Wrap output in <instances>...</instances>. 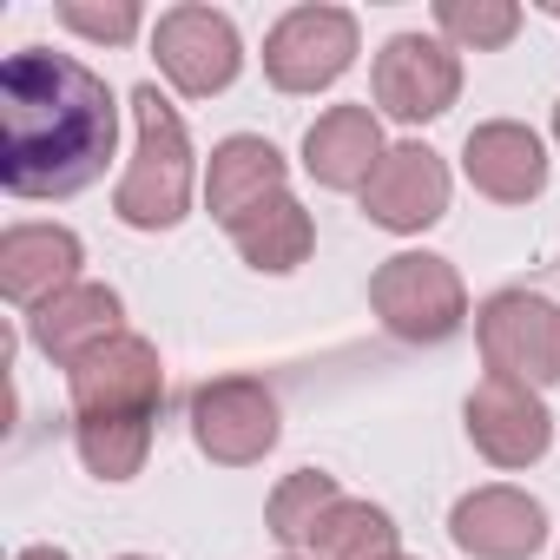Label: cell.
I'll use <instances>...</instances> for the list:
<instances>
[{
	"label": "cell",
	"instance_id": "12",
	"mask_svg": "<svg viewBox=\"0 0 560 560\" xmlns=\"http://www.w3.org/2000/svg\"><path fill=\"white\" fill-rule=\"evenodd\" d=\"M448 540L468 560H534L547 547V508L521 488H475L448 514Z\"/></svg>",
	"mask_w": 560,
	"mask_h": 560
},
{
	"label": "cell",
	"instance_id": "5",
	"mask_svg": "<svg viewBox=\"0 0 560 560\" xmlns=\"http://www.w3.org/2000/svg\"><path fill=\"white\" fill-rule=\"evenodd\" d=\"M475 343L488 376H508L527 389L560 383V304L540 291H494L475 311Z\"/></svg>",
	"mask_w": 560,
	"mask_h": 560
},
{
	"label": "cell",
	"instance_id": "18",
	"mask_svg": "<svg viewBox=\"0 0 560 560\" xmlns=\"http://www.w3.org/2000/svg\"><path fill=\"white\" fill-rule=\"evenodd\" d=\"M224 237L237 244V257L250 264V270H264V277H284V270H298L311 250H317V224H311V211L284 191V198H270V205H257V211H244L237 224H224Z\"/></svg>",
	"mask_w": 560,
	"mask_h": 560
},
{
	"label": "cell",
	"instance_id": "8",
	"mask_svg": "<svg viewBox=\"0 0 560 560\" xmlns=\"http://www.w3.org/2000/svg\"><path fill=\"white\" fill-rule=\"evenodd\" d=\"M370 93H376V106H383L396 126H429V119H442V113L462 100V60H455L448 40L396 34V40L376 54Z\"/></svg>",
	"mask_w": 560,
	"mask_h": 560
},
{
	"label": "cell",
	"instance_id": "21",
	"mask_svg": "<svg viewBox=\"0 0 560 560\" xmlns=\"http://www.w3.org/2000/svg\"><path fill=\"white\" fill-rule=\"evenodd\" d=\"M435 27H442L448 47L494 54L521 34V8L514 0H435Z\"/></svg>",
	"mask_w": 560,
	"mask_h": 560
},
{
	"label": "cell",
	"instance_id": "13",
	"mask_svg": "<svg viewBox=\"0 0 560 560\" xmlns=\"http://www.w3.org/2000/svg\"><path fill=\"white\" fill-rule=\"evenodd\" d=\"M86 244L67 224H8L0 231V298L40 311L47 298H60L67 284H80Z\"/></svg>",
	"mask_w": 560,
	"mask_h": 560
},
{
	"label": "cell",
	"instance_id": "26",
	"mask_svg": "<svg viewBox=\"0 0 560 560\" xmlns=\"http://www.w3.org/2000/svg\"><path fill=\"white\" fill-rule=\"evenodd\" d=\"M119 560H145V553H119Z\"/></svg>",
	"mask_w": 560,
	"mask_h": 560
},
{
	"label": "cell",
	"instance_id": "2",
	"mask_svg": "<svg viewBox=\"0 0 560 560\" xmlns=\"http://www.w3.org/2000/svg\"><path fill=\"white\" fill-rule=\"evenodd\" d=\"M67 402H73V448H80L86 475L132 481L152 455V429H159V402H165V363L145 337L119 330L67 370Z\"/></svg>",
	"mask_w": 560,
	"mask_h": 560
},
{
	"label": "cell",
	"instance_id": "4",
	"mask_svg": "<svg viewBox=\"0 0 560 560\" xmlns=\"http://www.w3.org/2000/svg\"><path fill=\"white\" fill-rule=\"evenodd\" d=\"M370 311L396 343H448L468 324V291L462 270L435 250H396L370 277Z\"/></svg>",
	"mask_w": 560,
	"mask_h": 560
},
{
	"label": "cell",
	"instance_id": "17",
	"mask_svg": "<svg viewBox=\"0 0 560 560\" xmlns=\"http://www.w3.org/2000/svg\"><path fill=\"white\" fill-rule=\"evenodd\" d=\"M383 119L370 106H330L311 132H304V172L324 191H363L383 165Z\"/></svg>",
	"mask_w": 560,
	"mask_h": 560
},
{
	"label": "cell",
	"instance_id": "20",
	"mask_svg": "<svg viewBox=\"0 0 560 560\" xmlns=\"http://www.w3.org/2000/svg\"><path fill=\"white\" fill-rule=\"evenodd\" d=\"M337 501H343L337 475H324V468H298V475H284V481H277V494H270L264 521H270V534L284 540V547H311L317 521H324Z\"/></svg>",
	"mask_w": 560,
	"mask_h": 560
},
{
	"label": "cell",
	"instance_id": "7",
	"mask_svg": "<svg viewBox=\"0 0 560 560\" xmlns=\"http://www.w3.org/2000/svg\"><path fill=\"white\" fill-rule=\"evenodd\" d=\"M284 435V416H277V396L257 376H218L191 389V442L218 462V468H250L277 448Z\"/></svg>",
	"mask_w": 560,
	"mask_h": 560
},
{
	"label": "cell",
	"instance_id": "25",
	"mask_svg": "<svg viewBox=\"0 0 560 560\" xmlns=\"http://www.w3.org/2000/svg\"><path fill=\"white\" fill-rule=\"evenodd\" d=\"M547 14H553V21H560V0H553V8H547Z\"/></svg>",
	"mask_w": 560,
	"mask_h": 560
},
{
	"label": "cell",
	"instance_id": "6",
	"mask_svg": "<svg viewBox=\"0 0 560 560\" xmlns=\"http://www.w3.org/2000/svg\"><path fill=\"white\" fill-rule=\"evenodd\" d=\"M357 14L350 8H291L264 34V80L277 93H324L357 67Z\"/></svg>",
	"mask_w": 560,
	"mask_h": 560
},
{
	"label": "cell",
	"instance_id": "19",
	"mask_svg": "<svg viewBox=\"0 0 560 560\" xmlns=\"http://www.w3.org/2000/svg\"><path fill=\"white\" fill-rule=\"evenodd\" d=\"M396 553V521L376 501H337L317 534H311V560H389Z\"/></svg>",
	"mask_w": 560,
	"mask_h": 560
},
{
	"label": "cell",
	"instance_id": "9",
	"mask_svg": "<svg viewBox=\"0 0 560 560\" xmlns=\"http://www.w3.org/2000/svg\"><path fill=\"white\" fill-rule=\"evenodd\" d=\"M152 54H159V73L185 100L224 93L237 80V67H244V40H237L231 14H218V8H172V14H159Z\"/></svg>",
	"mask_w": 560,
	"mask_h": 560
},
{
	"label": "cell",
	"instance_id": "11",
	"mask_svg": "<svg viewBox=\"0 0 560 560\" xmlns=\"http://www.w3.org/2000/svg\"><path fill=\"white\" fill-rule=\"evenodd\" d=\"M363 211H370V224H383L396 237L429 231L448 211V165H442V152H429L422 139L389 145L376 178L363 185Z\"/></svg>",
	"mask_w": 560,
	"mask_h": 560
},
{
	"label": "cell",
	"instance_id": "24",
	"mask_svg": "<svg viewBox=\"0 0 560 560\" xmlns=\"http://www.w3.org/2000/svg\"><path fill=\"white\" fill-rule=\"evenodd\" d=\"M553 139H560V106H553Z\"/></svg>",
	"mask_w": 560,
	"mask_h": 560
},
{
	"label": "cell",
	"instance_id": "15",
	"mask_svg": "<svg viewBox=\"0 0 560 560\" xmlns=\"http://www.w3.org/2000/svg\"><path fill=\"white\" fill-rule=\"evenodd\" d=\"M119 317H126V304H119V291L113 284H67L60 298H47L40 311H27V343L47 357V363H60V370H73L86 350H100L106 337H119Z\"/></svg>",
	"mask_w": 560,
	"mask_h": 560
},
{
	"label": "cell",
	"instance_id": "3",
	"mask_svg": "<svg viewBox=\"0 0 560 560\" xmlns=\"http://www.w3.org/2000/svg\"><path fill=\"white\" fill-rule=\"evenodd\" d=\"M132 126H139V145H132V165H126V178L113 191V211L132 231H172L191 211V139H185V119L172 113V100L159 86H139L132 93Z\"/></svg>",
	"mask_w": 560,
	"mask_h": 560
},
{
	"label": "cell",
	"instance_id": "23",
	"mask_svg": "<svg viewBox=\"0 0 560 560\" xmlns=\"http://www.w3.org/2000/svg\"><path fill=\"white\" fill-rule=\"evenodd\" d=\"M14 560H73V553H67V547H47V540H40V547H21Z\"/></svg>",
	"mask_w": 560,
	"mask_h": 560
},
{
	"label": "cell",
	"instance_id": "22",
	"mask_svg": "<svg viewBox=\"0 0 560 560\" xmlns=\"http://www.w3.org/2000/svg\"><path fill=\"white\" fill-rule=\"evenodd\" d=\"M139 0H60V27H73V34H86V40H106V47H126L132 34H139Z\"/></svg>",
	"mask_w": 560,
	"mask_h": 560
},
{
	"label": "cell",
	"instance_id": "27",
	"mask_svg": "<svg viewBox=\"0 0 560 560\" xmlns=\"http://www.w3.org/2000/svg\"><path fill=\"white\" fill-rule=\"evenodd\" d=\"M389 560H409V553H402V547H396V553H389Z\"/></svg>",
	"mask_w": 560,
	"mask_h": 560
},
{
	"label": "cell",
	"instance_id": "14",
	"mask_svg": "<svg viewBox=\"0 0 560 560\" xmlns=\"http://www.w3.org/2000/svg\"><path fill=\"white\" fill-rule=\"evenodd\" d=\"M462 172H468V185H475L481 198H494V205H527V198L547 191V145H540V132H527L521 119H488V126H475L468 145H462Z\"/></svg>",
	"mask_w": 560,
	"mask_h": 560
},
{
	"label": "cell",
	"instance_id": "16",
	"mask_svg": "<svg viewBox=\"0 0 560 560\" xmlns=\"http://www.w3.org/2000/svg\"><path fill=\"white\" fill-rule=\"evenodd\" d=\"M291 191V165L284 152H277L270 139L257 132H231L224 145H211V172H205V205L218 224H237L244 211L270 205V198H284Z\"/></svg>",
	"mask_w": 560,
	"mask_h": 560
},
{
	"label": "cell",
	"instance_id": "10",
	"mask_svg": "<svg viewBox=\"0 0 560 560\" xmlns=\"http://www.w3.org/2000/svg\"><path fill=\"white\" fill-rule=\"evenodd\" d=\"M468 442L494 462V468H534L553 448V409L540 402V389L508 383V376H481L468 396Z\"/></svg>",
	"mask_w": 560,
	"mask_h": 560
},
{
	"label": "cell",
	"instance_id": "1",
	"mask_svg": "<svg viewBox=\"0 0 560 560\" xmlns=\"http://www.w3.org/2000/svg\"><path fill=\"white\" fill-rule=\"evenodd\" d=\"M119 145L113 86L54 47H21L0 67V185L14 198L86 191Z\"/></svg>",
	"mask_w": 560,
	"mask_h": 560
}]
</instances>
